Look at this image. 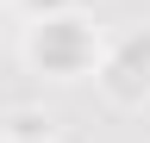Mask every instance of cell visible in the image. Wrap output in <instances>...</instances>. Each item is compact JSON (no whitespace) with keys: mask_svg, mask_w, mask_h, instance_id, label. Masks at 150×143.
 I'll list each match as a JSON object with an SVG mask.
<instances>
[{"mask_svg":"<svg viewBox=\"0 0 150 143\" xmlns=\"http://www.w3.org/2000/svg\"><path fill=\"white\" fill-rule=\"evenodd\" d=\"M25 6H38V13H44V6H50V13H56V6H63V0H25Z\"/></svg>","mask_w":150,"mask_h":143,"instance_id":"obj_1","label":"cell"}]
</instances>
